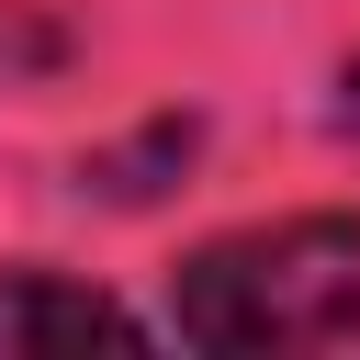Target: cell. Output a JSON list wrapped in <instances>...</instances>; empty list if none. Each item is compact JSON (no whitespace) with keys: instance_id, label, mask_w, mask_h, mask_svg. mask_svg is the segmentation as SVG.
Returning a JSON list of instances; mask_svg holds the SVG:
<instances>
[{"instance_id":"cell-1","label":"cell","mask_w":360,"mask_h":360,"mask_svg":"<svg viewBox=\"0 0 360 360\" xmlns=\"http://www.w3.org/2000/svg\"><path fill=\"white\" fill-rule=\"evenodd\" d=\"M169 315L225 360H360V214L214 236L202 259H180Z\"/></svg>"},{"instance_id":"cell-2","label":"cell","mask_w":360,"mask_h":360,"mask_svg":"<svg viewBox=\"0 0 360 360\" xmlns=\"http://www.w3.org/2000/svg\"><path fill=\"white\" fill-rule=\"evenodd\" d=\"M146 326L90 292V281H56V270H0V360L11 349H135Z\"/></svg>"},{"instance_id":"cell-3","label":"cell","mask_w":360,"mask_h":360,"mask_svg":"<svg viewBox=\"0 0 360 360\" xmlns=\"http://www.w3.org/2000/svg\"><path fill=\"white\" fill-rule=\"evenodd\" d=\"M68 56V34L56 22H34V11H11L0 0V79H34V68H56Z\"/></svg>"},{"instance_id":"cell-4","label":"cell","mask_w":360,"mask_h":360,"mask_svg":"<svg viewBox=\"0 0 360 360\" xmlns=\"http://www.w3.org/2000/svg\"><path fill=\"white\" fill-rule=\"evenodd\" d=\"M338 124H349V135H360V68H349V101H338Z\"/></svg>"}]
</instances>
